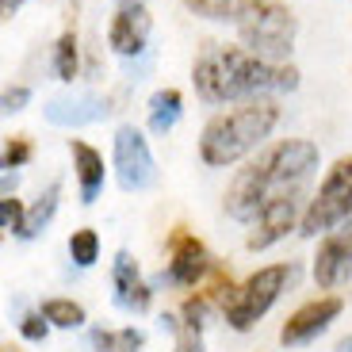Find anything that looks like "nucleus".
Segmentation results:
<instances>
[{"mask_svg":"<svg viewBox=\"0 0 352 352\" xmlns=\"http://www.w3.org/2000/svg\"><path fill=\"white\" fill-rule=\"evenodd\" d=\"M150 12H146V0H126L119 4L111 16V27H107V43L119 58L134 62L150 50Z\"/></svg>","mask_w":352,"mask_h":352,"instance_id":"nucleus-9","label":"nucleus"},{"mask_svg":"<svg viewBox=\"0 0 352 352\" xmlns=\"http://www.w3.org/2000/svg\"><path fill=\"white\" fill-rule=\"evenodd\" d=\"M192 85L203 104H234V100H264L295 92L299 69L287 62H264L241 46L207 43L192 65Z\"/></svg>","mask_w":352,"mask_h":352,"instance_id":"nucleus-2","label":"nucleus"},{"mask_svg":"<svg viewBox=\"0 0 352 352\" xmlns=\"http://www.w3.org/2000/svg\"><path fill=\"white\" fill-rule=\"evenodd\" d=\"M27 157H31V146H27L23 138H12L8 146H4V168H23Z\"/></svg>","mask_w":352,"mask_h":352,"instance_id":"nucleus-24","label":"nucleus"},{"mask_svg":"<svg viewBox=\"0 0 352 352\" xmlns=\"http://www.w3.org/2000/svg\"><path fill=\"white\" fill-rule=\"evenodd\" d=\"M161 326H168L173 337H176L173 352H203V329L199 326H188L184 318H176V314H165Z\"/></svg>","mask_w":352,"mask_h":352,"instance_id":"nucleus-21","label":"nucleus"},{"mask_svg":"<svg viewBox=\"0 0 352 352\" xmlns=\"http://www.w3.org/2000/svg\"><path fill=\"white\" fill-rule=\"evenodd\" d=\"M27 100H31V88H23V85L8 88V92H4V115L23 111V107H27Z\"/></svg>","mask_w":352,"mask_h":352,"instance_id":"nucleus-26","label":"nucleus"},{"mask_svg":"<svg viewBox=\"0 0 352 352\" xmlns=\"http://www.w3.org/2000/svg\"><path fill=\"white\" fill-rule=\"evenodd\" d=\"M0 226L8 230V234H16V238H23L27 211H23V203H19L16 195H4V199H0Z\"/></svg>","mask_w":352,"mask_h":352,"instance_id":"nucleus-23","label":"nucleus"},{"mask_svg":"<svg viewBox=\"0 0 352 352\" xmlns=\"http://www.w3.org/2000/svg\"><path fill=\"white\" fill-rule=\"evenodd\" d=\"M349 276H352V214L337 230H329V238L318 245V256H314L318 287H337Z\"/></svg>","mask_w":352,"mask_h":352,"instance_id":"nucleus-11","label":"nucleus"},{"mask_svg":"<svg viewBox=\"0 0 352 352\" xmlns=\"http://www.w3.org/2000/svg\"><path fill=\"white\" fill-rule=\"evenodd\" d=\"M69 150H73V168H77V184H80V203H96V195L104 192V157L88 142H69Z\"/></svg>","mask_w":352,"mask_h":352,"instance_id":"nucleus-14","label":"nucleus"},{"mask_svg":"<svg viewBox=\"0 0 352 352\" xmlns=\"http://www.w3.org/2000/svg\"><path fill=\"white\" fill-rule=\"evenodd\" d=\"M276 123H280V104L268 100V96L264 100H245V104L234 107V111L214 115L199 134L203 165L226 168V165H234V161H241L245 153H253L256 146L272 134Z\"/></svg>","mask_w":352,"mask_h":352,"instance_id":"nucleus-3","label":"nucleus"},{"mask_svg":"<svg viewBox=\"0 0 352 352\" xmlns=\"http://www.w3.org/2000/svg\"><path fill=\"white\" fill-rule=\"evenodd\" d=\"M119 4H126V0H119Z\"/></svg>","mask_w":352,"mask_h":352,"instance_id":"nucleus-30","label":"nucleus"},{"mask_svg":"<svg viewBox=\"0 0 352 352\" xmlns=\"http://www.w3.org/2000/svg\"><path fill=\"white\" fill-rule=\"evenodd\" d=\"M69 256L77 268H92V264L100 261V238L96 230H77L69 238Z\"/></svg>","mask_w":352,"mask_h":352,"instance_id":"nucleus-22","label":"nucleus"},{"mask_svg":"<svg viewBox=\"0 0 352 352\" xmlns=\"http://www.w3.org/2000/svg\"><path fill=\"white\" fill-rule=\"evenodd\" d=\"M337 352H352V337H344V341L337 344Z\"/></svg>","mask_w":352,"mask_h":352,"instance_id":"nucleus-29","label":"nucleus"},{"mask_svg":"<svg viewBox=\"0 0 352 352\" xmlns=\"http://www.w3.org/2000/svg\"><path fill=\"white\" fill-rule=\"evenodd\" d=\"M180 111H184V96L176 88H161L150 96V131L153 134H168L180 123Z\"/></svg>","mask_w":352,"mask_h":352,"instance_id":"nucleus-16","label":"nucleus"},{"mask_svg":"<svg viewBox=\"0 0 352 352\" xmlns=\"http://www.w3.org/2000/svg\"><path fill=\"white\" fill-rule=\"evenodd\" d=\"M107 100L92 96V92H73V96H54L46 104V119L54 126H88V123H100L107 119Z\"/></svg>","mask_w":352,"mask_h":352,"instance_id":"nucleus-13","label":"nucleus"},{"mask_svg":"<svg viewBox=\"0 0 352 352\" xmlns=\"http://www.w3.org/2000/svg\"><path fill=\"white\" fill-rule=\"evenodd\" d=\"M211 253L195 234L188 230H176L173 241H168V268L161 272V283H173V287H195L203 276L211 272Z\"/></svg>","mask_w":352,"mask_h":352,"instance_id":"nucleus-8","label":"nucleus"},{"mask_svg":"<svg viewBox=\"0 0 352 352\" xmlns=\"http://www.w3.org/2000/svg\"><path fill=\"white\" fill-rule=\"evenodd\" d=\"M38 314H43L50 326H58V329L85 326V307H80V302H73V299H46Z\"/></svg>","mask_w":352,"mask_h":352,"instance_id":"nucleus-19","label":"nucleus"},{"mask_svg":"<svg viewBox=\"0 0 352 352\" xmlns=\"http://www.w3.org/2000/svg\"><path fill=\"white\" fill-rule=\"evenodd\" d=\"M188 12L211 19V23H241L249 12H256L264 0H184Z\"/></svg>","mask_w":352,"mask_h":352,"instance_id":"nucleus-15","label":"nucleus"},{"mask_svg":"<svg viewBox=\"0 0 352 352\" xmlns=\"http://www.w3.org/2000/svg\"><path fill=\"white\" fill-rule=\"evenodd\" d=\"M46 329H50V322H46L43 314H27L23 322H19V333H23L27 341H43Z\"/></svg>","mask_w":352,"mask_h":352,"instance_id":"nucleus-25","label":"nucleus"},{"mask_svg":"<svg viewBox=\"0 0 352 352\" xmlns=\"http://www.w3.org/2000/svg\"><path fill=\"white\" fill-rule=\"evenodd\" d=\"M349 214H352V157H341L326 173V180H322V188L314 192V199L307 203L299 234L302 238L329 234V230H337Z\"/></svg>","mask_w":352,"mask_h":352,"instance_id":"nucleus-6","label":"nucleus"},{"mask_svg":"<svg viewBox=\"0 0 352 352\" xmlns=\"http://www.w3.org/2000/svg\"><path fill=\"white\" fill-rule=\"evenodd\" d=\"M19 8H23V0H0V12H4V16H8V19L16 16Z\"/></svg>","mask_w":352,"mask_h":352,"instance_id":"nucleus-28","label":"nucleus"},{"mask_svg":"<svg viewBox=\"0 0 352 352\" xmlns=\"http://www.w3.org/2000/svg\"><path fill=\"white\" fill-rule=\"evenodd\" d=\"M111 291H115V307L126 310V314H142L153 302V287L142 280L138 264H134V256L126 249L115 253V261H111Z\"/></svg>","mask_w":352,"mask_h":352,"instance_id":"nucleus-12","label":"nucleus"},{"mask_svg":"<svg viewBox=\"0 0 352 352\" xmlns=\"http://www.w3.org/2000/svg\"><path fill=\"white\" fill-rule=\"evenodd\" d=\"M241 46L264 62H287L291 46H295V16L280 0H264L256 12H249L238 23Z\"/></svg>","mask_w":352,"mask_h":352,"instance_id":"nucleus-5","label":"nucleus"},{"mask_svg":"<svg viewBox=\"0 0 352 352\" xmlns=\"http://www.w3.org/2000/svg\"><path fill=\"white\" fill-rule=\"evenodd\" d=\"M291 280H295V264H268V268H256L241 287H234L226 299H222V314H226L230 329H238V333L253 329L256 322L272 310V302L287 291Z\"/></svg>","mask_w":352,"mask_h":352,"instance_id":"nucleus-4","label":"nucleus"},{"mask_svg":"<svg viewBox=\"0 0 352 352\" xmlns=\"http://www.w3.org/2000/svg\"><path fill=\"white\" fill-rule=\"evenodd\" d=\"M341 310H344V299H337V295H322V299H314V302H307V307H299L295 314L287 318V322H283L280 344H287V349L310 344L318 333H326V329L333 326Z\"/></svg>","mask_w":352,"mask_h":352,"instance_id":"nucleus-10","label":"nucleus"},{"mask_svg":"<svg viewBox=\"0 0 352 352\" xmlns=\"http://www.w3.org/2000/svg\"><path fill=\"white\" fill-rule=\"evenodd\" d=\"M88 344L96 352H138L146 344V333L134 326H123V329H92L88 333Z\"/></svg>","mask_w":352,"mask_h":352,"instance_id":"nucleus-17","label":"nucleus"},{"mask_svg":"<svg viewBox=\"0 0 352 352\" xmlns=\"http://www.w3.org/2000/svg\"><path fill=\"white\" fill-rule=\"evenodd\" d=\"M16 184H19V173H16V168H4V195L16 192Z\"/></svg>","mask_w":352,"mask_h":352,"instance_id":"nucleus-27","label":"nucleus"},{"mask_svg":"<svg viewBox=\"0 0 352 352\" xmlns=\"http://www.w3.org/2000/svg\"><path fill=\"white\" fill-rule=\"evenodd\" d=\"M58 199H62V184H50L35 203H31V211H27V226H23V238H27V241L38 238V234L50 226L54 211H58Z\"/></svg>","mask_w":352,"mask_h":352,"instance_id":"nucleus-18","label":"nucleus"},{"mask_svg":"<svg viewBox=\"0 0 352 352\" xmlns=\"http://www.w3.org/2000/svg\"><path fill=\"white\" fill-rule=\"evenodd\" d=\"M115 180H119L123 192H146L157 180L150 142L142 138V131H134V126L115 131Z\"/></svg>","mask_w":352,"mask_h":352,"instance_id":"nucleus-7","label":"nucleus"},{"mask_svg":"<svg viewBox=\"0 0 352 352\" xmlns=\"http://www.w3.org/2000/svg\"><path fill=\"white\" fill-rule=\"evenodd\" d=\"M77 65H80V58H77V35H73V31H65V35L54 43V73H58V80H65V85H69V80L77 77Z\"/></svg>","mask_w":352,"mask_h":352,"instance_id":"nucleus-20","label":"nucleus"},{"mask_svg":"<svg viewBox=\"0 0 352 352\" xmlns=\"http://www.w3.org/2000/svg\"><path fill=\"white\" fill-rule=\"evenodd\" d=\"M318 168V146L307 138H283L256 153L226 188V214L238 222H249L253 234L245 245L253 253L276 245L295 230L299 207L307 199V184Z\"/></svg>","mask_w":352,"mask_h":352,"instance_id":"nucleus-1","label":"nucleus"}]
</instances>
